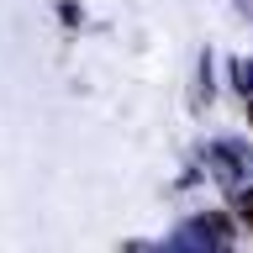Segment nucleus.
<instances>
[{
    "mask_svg": "<svg viewBox=\"0 0 253 253\" xmlns=\"http://www.w3.org/2000/svg\"><path fill=\"white\" fill-rule=\"evenodd\" d=\"M243 221H248V232H253V195H243Z\"/></svg>",
    "mask_w": 253,
    "mask_h": 253,
    "instance_id": "nucleus-1",
    "label": "nucleus"
}]
</instances>
